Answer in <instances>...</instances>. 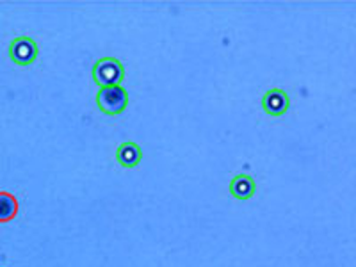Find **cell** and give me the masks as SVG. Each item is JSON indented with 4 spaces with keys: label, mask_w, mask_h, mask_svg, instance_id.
<instances>
[{
    "label": "cell",
    "mask_w": 356,
    "mask_h": 267,
    "mask_svg": "<svg viewBox=\"0 0 356 267\" xmlns=\"http://www.w3.org/2000/svg\"><path fill=\"white\" fill-rule=\"evenodd\" d=\"M125 77V68L116 57H102L93 66V79L98 86H120Z\"/></svg>",
    "instance_id": "obj_2"
},
{
    "label": "cell",
    "mask_w": 356,
    "mask_h": 267,
    "mask_svg": "<svg viewBox=\"0 0 356 267\" xmlns=\"http://www.w3.org/2000/svg\"><path fill=\"white\" fill-rule=\"evenodd\" d=\"M257 191V182L253 180V177L246 173H241L237 177L232 178L230 182V193L234 198L237 200H251L255 196Z\"/></svg>",
    "instance_id": "obj_5"
},
{
    "label": "cell",
    "mask_w": 356,
    "mask_h": 267,
    "mask_svg": "<svg viewBox=\"0 0 356 267\" xmlns=\"http://www.w3.org/2000/svg\"><path fill=\"white\" fill-rule=\"evenodd\" d=\"M38 44L33 38L22 36L13 40L11 44H9V57L11 61H15L20 66H29L33 65L38 59Z\"/></svg>",
    "instance_id": "obj_3"
},
{
    "label": "cell",
    "mask_w": 356,
    "mask_h": 267,
    "mask_svg": "<svg viewBox=\"0 0 356 267\" xmlns=\"http://www.w3.org/2000/svg\"><path fill=\"white\" fill-rule=\"evenodd\" d=\"M116 159L123 168H136L139 162H141L143 152L141 148H139V145L127 141L118 146Z\"/></svg>",
    "instance_id": "obj_6"
},
{
    "label": "cell",
    "mask_w": 356,
    "mask_h": 267,
    "mask_svg": "<svg viewBox=\"0 0 356 267\" xmlns=\"http://www.w3.org/2000/svg\"><path fill=\"white\" fill-rule=\"evenodd\" d=\"M97 106L107 116H118L129 106V95L122 86H107L100 88L97 95Z\"/></svg>",
    "instance_id": "obj_1"
},
{
    "label": "cell",
    "mask_w": 356,
    "mask_h": 267,
    "mask_svg": "<svg viewBox=\"0 0 356 267\" xmlns=\"http://www.w3.org/2000/svg\"><path fill=\"white\" fill-rule=\"evenodd\" d=\"M291 107L289 95L284 89H269L262 98V109L269 116H284Z\"/></svg>",
    "instance_id": "obj_4"
}]
</instances>
